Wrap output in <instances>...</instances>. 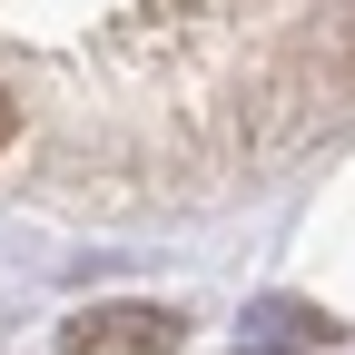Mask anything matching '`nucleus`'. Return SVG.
<instances>
[{"label": "nucleus", "instance_id": "nucleus-2", "mask_svg": "<svg viewBox=\"0 0 355 355\" xmlns=\"http://www.w3.org/2000/svg\"><path fill=\"white\" fill-rule=\"evenodd\" d=\"M10 128H20V109H10V89H0V148H10Z\"/></svg>", "mask_w": 355, "mask_h": 355}, {"label": "nucleus", "instance_id": "nucleus-1", "mask_svg": "<svg viewBox=\"0 0 355 355\" xmlns=\"http://www.w3.org/2000/svg\"><path fill=\"white\" fill-rule=\"evenodd\" d=\"M178 316L168 306H89L79 326H60V355H168Z\"/></svg>", "mask_w": 355, "mask_h": 355}]
</instances>
